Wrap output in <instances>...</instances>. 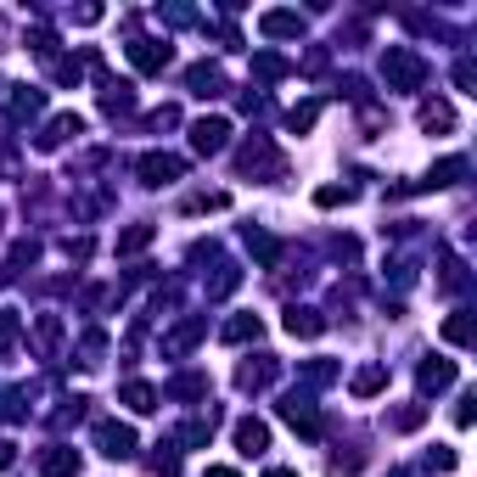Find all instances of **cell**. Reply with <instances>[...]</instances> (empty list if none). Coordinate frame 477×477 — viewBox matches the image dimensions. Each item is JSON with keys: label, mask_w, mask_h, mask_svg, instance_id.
<instances>
[{"label": "cell", "mask_w": 477, "mask_h": 477, "mask_svg": "<svg viewBox=\"0 0 477 477\" xmlns=\"http://www.w3.org/2000/svg\"><path fill=\"white\" fill-rule=\"evenodd\" d=\"M315 118H320V107H315V101H303V107H293V113H286V124H293V130H309Z\"/></svg>", "instance_id": "obj_32"}, {"label": "cell", "mask_w": 477, "mask_h": 477, "mask_svg": "<svg viewBox=\"0 0 477 477\" xmlns=\"http://www.w3.org/2000/svg\"><path fill=\"white\" fill-rule=\"evenodd\" d=\"M209 477H242V472H231V466H209Z\"/></svg>", "instance_id": "obj_35"}, {"label": "cell", "mask_w": 477, "mask_h": 477, "mask_svg": "<svg viewBox=\"0 0 477 477\" xmlns=\"http://www.w3.org/2000/svg\"><path fill=\"white\" fill-rule=\"evenodd\" d=\"M152 236H158L152 225H130V231L118 236V253H141V247H152Z\"/></svg>", "instance_id": "obj_25"}, {"label": "cell", "mask_w": 477, "mask_h": 477, "mask_svg": "<svg viewBox=\"0 0 477 477\" xmlns=\"http://www.w3.org/2000/svg\"><path fill=\"white\" fill-rule=\"evenodd\" d=\"M202 331H209V320H185L180 331H169V343H163V348H169V354H185V348H192Z\"/></svg>", "instance_id": "obj_18"}, {"label": "cell", "mask_w": 477, "mask_h": 477, "mask_svg": "<svg viewBox=\"0 0 477 477\" xmlns=\"http://www.w3.org/2000/svg\"><path fill=\"white\" fill-rule=\"evenodd\" d=\"M455 461H461V455L449 444H432V455H427V466H439V472H455Z\"/></svg>", "instance_id": "obj_31"}, {"label": "cell", "mask_w": 477, "mask_h": 477, "mask_svg": "<svg viewBox=\"0 0 477 477\" xmlns=\"http://www.w3.org/2000/svg\"><path fill=\"white\" fill-rule=\"evenodd\" d=\"M180 175H185V158H175V152H147L141 158V180L147 185H169Z\"/></svg>", "instance_id": "obj_2"}, {"label": "cell", "mask_w": 477, "mask_h": 477, "mask_svg": "<svg viewBox=\"0 0 477 477\" xmlns=\"http://www.w3.org/2000/svg\"><path fill=\"white\" fill-rule=\"evenodd\" d=\"M236 382H242V388H253V393H259V388H269V382H276V360L242 365V371H236Z\"/></svg>", "instance_id": "obj_17"}, {"label": "cell", "mask_w": 477, "mask_h": 477, "mask_svg": "<svg viewBox=\"0 0 477 477\" xmlns=\"http://www.w3.org/2000/svg\"><path fill=\"white\" fill-rule=\"evenodd\" d=\"M264 337V320L259 315H236V320H225V343H259Z\"/></svg>", "instance_id": "obj_14"}, {"label": "cell", "mask_w": 477, "mask_h": 477, "mask_svg": "<svg viewBox=\"0 0 477 477\" xmlns=\"http://www.w3.org/2000/svg\"><path fill=\"white\" fill-rule=\"evenodd\" d=\"M0 466H12V444L6 439H0Z\"/></svg>", "instance_id": "obj_36"}, {"label": "cell", "mask_w": 477, "mask_h": 477, "mask_svg": "<svg viewBox=\"0 0 477 477\" xmlns=\"http://www.w3.org/2000/svg\"><path fill=\"white\" fill-rule=\"evenodd\" d=\"M422 130H455V107H449V101H427V107H422Z\"/></svg>", "instance_id": "obj_20"}, {"label": "cell", "mask_w": 477, "mask_h": 477, "mask_svg": "<svg viewBox=\"0 0 477 477\" xmlns=\"http://www.w3.org/2000/svg\"><path fill=\"white\" fill-rule=\"evenodd\" d=\"M12 343H17V315L0 309V354H12Z\"/></svg>", "instance_id": "obj_29"}, {"label": "cell", "mask_w": 477, "mask_h": 477, "mask_svg": "<svg viewBox=\"0 0 477 477\" xmlns=\"http://www.w3.org/2000/svg\"><path fill=\"white\" fill-rule=\"evenodd\" d=\"M348 197H354L348 185H320V192H315V202H320V209H337V202H348Z\"/></svg>", "instance_id": "obj_30"}, {"label": "cell", "mask_w": 477, "mask_h": 477, "mask_svg": "<svg viewBox=\"0 0 477 477\" xmlns=\"http://www.w3.org/2000/svg\"><path fill=\"white\" fill-rule=\"evenodd\" d=\"M79 130H85V118H79V113H62V118H51V130L39 135V147L51 152V147H62V141H73Z\"/></svg>", "instance_id": "obj_12"}, {"label": "cell", "mask_w": 477, "mask_h": 477, "mask_svg": "<svg viewBox=\"0 0 477 477\" xmlns=\"http://www.w3.org/2000/svg\"><path fill=\"white\" fill-rule=\"evenodd\" d=\"M56 337H62V320H56V315H39V320H34V343H39V354H51Z\"/></svg>", "instance_id": "obj_22"}, {"label": "cell", "mask_w": 477, "mask_h": 477, "mask_svg": "<svg viewBox=\"0 0 477 477\" xmlns=\"http://www.w3.org/2000/svg\"><path fill=\"white\" fill-rule=\"evenodd\" d=\"M209 439H214V416H209V422H185V427H180V444H185V449H202Z\"/></svg>", "instance_id": "obj_26"}, {"label": "cell", "mask_w": 477, "mask_h": 477, "mask_svg": "<svg viewBox=\"0 0 477 477\" xmlns=\"http://www.w3.org/2000/svg\"><path fill=\"white\" fill-rule=\"evenodd\" d=\"M39 472H46V477H73V472H79V449L51 444L46 455H39Z\"/></svg>", "instance_id": "obj_6"}, {"label": "cell", "mask_w": 477, "mask_h": 477, "mask_svg": "<svg viewBox=\"0 0 477 477\" xmlns=\"http://www.w3.org/2000/svg\"><path fill=\"white\" fill-rule=\"evenodd\" d=\"M185 85H192V96H219L225 90V73L214 68V62H197V68L185 73Z\"/></svg>", "instance_id": "obj_10"}, {"label": "cell", "mask_w": 477, "mask_h": 477, "mask_svg": "<svg viewBox=\"0 0 477 477\" xmlns=\"http://www.w3.org/2000/svg\"><path fill=\"white\" fill-rule=\"evenodd\" d=\"M96 444H101L107 461H130V455H135V432L118 427V422H101V427H96Z\"/></svg>", "instance_id": "obj_4"}, {"label": "cell", "mask_w": 477, "mask_h": 477, "mask_svg": "<svg viewBox=\"0 0 477 477\" xmlns=\"http://www.w3.org/2000/svg\"><path fill=\"white\" fill-rule=\"evenodd\" d=\"M39 107H46V90H34V85H12V101H6V113H12V118H34Z\"/></svg>", "instance_id": "obj_11"}, {"label": "cell", "mask_w": 477, "mask_h": 477, "mask_svg": "<svg viewBox=\"0 0 477 477\" xmlns=\"http://www.w3.org/2000/svg\"><path fill=\"white\" fill-rule=\"evenodd\" d=\"M461 175H466V158H444V163H439V169H432L422 185H455Z\"/></svg>", "instance_id": "obj_23"}, {"label": "cell", "mask_w": 477, "mask_h": 477, "mask_svg": "<svg viewBox=\"0 0 477 477\" xmlns=\"http://www.w3.org/2000/svg\"><path fill=\"white\" fill-rule=\"evenodd\" d=\"M422 422H427V405H405V410H393V416H388L393 432H416Z\"/></svg>", "instance_id": "obj_21"}, {"label": "cell", "mask_w": 477, "mask_h": 477, "mask_svg": "<svg viewBox=\"0 0 477 477\" xmlns=\"http://www.w3.org/2000/svg\"><path fill=\"white\" fill-rule=\"evenodd\" d=\"M269 477H298V472H293V466H276V472H269Z\"/></svg>", "instance_id": "obj_37"}, {"label": "cell", "mask_w": 477, "mask_h": 477, "mask_svg": "<svg viewBox=\"0 0 477 477\" xmlns=\"http://www.w3.org/2000/svg\"><path fill=\"white\" fill-rule=\"evenodd\" d=\"M34 259H39V247L34 242H17L6 253V276H23V264H34Z\"/></svg>", "instance_id": "obj_28"}, {"label": "cell", "mask_w": 477, "mask_h": 477, "mask_svg": "<svg viewBox=\"0 0 477 477\" xmlns=\"http://www.w3.org/2000/svg\"><path fill=\"white\" fill-rule=\"evenodd\" d=\"M444 337H449L455 348H472V315H466V309H461V315H449V320H444Z\"/></svg>", "instance_id": "obj_24"}, {"label": "cell", "mask_w": 477, "mask_h": 477, "mask_svg": "<svg viewBox=\"0 0 477 477\" xmlns=\"http://www.w3.org/2000/svg\"><path fill=\"white\" fill-rule=\"evenodd\" d=\"M455 85H461V90H472L477 85V68H472V62L461 56V62H455Z\"/></svg>", "instance_id": "obj_34"}, {"label": "cell", "mask_w": 477, "mask_h": 477, "mask_svg": "<svg viewBox=\"0 0 477 477\" xmlns=\"http://www.w3.org/2000/svg\"><path fill=\"white\" fill-rule=\"evenodd\" d=\"M281 416H286V422H293V427L303 432V439H315V432H320V422H315V410H309V399H303V393H286V405H281Z\"/></svg>", "instance_id": "obj_7"}, {"label": "cell", "mask_w": 477, "mask_h": 477, "mask_svg": "<svg viewBox=\"0 0 477 477\" xmlns=\"http://www.w3.org/2000/svg\"><path fill=\"white\" fill-rule=\"evenodd\" d=\"M416 382H422L427 393H444V388L455 382V360H427V365L416 371Z\"/></svg>", "instance_id": "obj_13"}, {"label": "cell", "mask_w": 477, "mask_h": 477, "mask_svg": "<svg viewBox=\"0 0 477 477\" xmlns=\"http://www.w3.org/2000/svg\"><path fill=\"white\" fill-rule=\"evenodd\" d=\"M147 124H152V130H175V124H180V107H158Z\"/></svg>", "instance_id": "obj_33"}, {"label": "cell", "mask_w": 477, "mask_h": 477, "mask_svg": "<svg viewBox=\"0 0 477 477\" xmlns=\"http://www.w3.org/2000/svg\"><path fill=\"white\" fill-rule=\"evenodd\" d=\"M236 449H242V455H264V449H269V427L253 422V416H242V422H236Z\"/></svg>", "instance_id": "obj_8"}, {"label": "cell", "mask_w": 477, "mask_h": 477, "mask_svg": "<svg viewBox=\"0 0 477 477\" xmlns=\"http://www.w3.org/2000/svg\"><path fill=\"white\" fill-rule=\"evenodd\" d=\"M320 315L315 309H286V331H293V337H320Z\"/></svg>", "instance_id": "obj_15"}, {"label": "cell", "mask_w": 477, "mask_h": 477, "mask_svg": "<svg viewBox=\"0 0 477 477\" xmlns=\"http://www.w3.org/2000/svg\"><path fill=\"white\" fill-rule=\"evenodd\" d=\"M130 62H135L141 73H163V68H169V39H135Z\"/></svg>", "instance_id": "obj_5"}, {"label": "cell", "mask_w": 477, "mask_h": 477, "mask_svg": "<svg viewBox=\"0 0 477 477\" xmlns=\"http://www.w3.org/2000/svg\"><path fill=\"white\" fill-rule=\"evenodd\" d=\"M382 79H388V90H416L422 79H427V62L410 51V46H388V56H382Z\"/></svg>", "instance_id": "obj_1"}, {"label": "cell", "mask_w": 477, "mask_h": 477, "mask_svg": "<svg viewBox=\"0 0 477 477\" xmlns=\"http://www.w3.org/2000/svg\"><path fill=\"white\" fill-rule=\"evenodd\" d=\"M225 141H231V124H225V118H202V124H192V152L214 158V152H225Z\"/></svg>", "instance_id": "obj_3"}, {"label": "cell", "mask_w": 477, "mask_h": 477, "mask_svg": "<svg viewBox=\"0 0 477 477\" xmlns=\"http://www.w3.org/2000/svg\"><path fill=\"white\" fill-rule=\"evenodd\" d=\"M388 382V371L382 365H365V371H354V393H360V399H371V393H377Z\"/></svg>", "instance_id": "obj_27"}, {"label": "cell", "mask_w": 477, "mask_h": 477, "mask_svg": "<svg viewBox=\"0 0 477 477\" xmlns=\"http://www.w3.org/2000/svg\"><path fill=\"white\" fill-rule=\"evenodd\" d=\"M259 29H264L269 39H298V34H303V17H298V12H264Z\"/></svg>", "instance_id": "obj_9"}, {"label": "cell", "mask_w": 477, "mask_h": 477, "mask_svg": "<svg viewBox=\"0 0 477 477\" xmlns=\"http://www.w3.org/2000/svg\"><path fill=\"white\" fill-rule=\"evenodd\" d=\"M124 405H130L135 416H147V410H158V388L152 382H130L124 388Z\"/></svg>", "instance_id": "obj_16"}, {"label": "cell", "mask_w": 477, "mask_h": 477, "mask_svg": "<svg viewBox=\"0 0 477 477\" xmlns=\"http://www.w3.org/2000/svg\"><path fill=\"white\" fill-rule=\"evenodd\" d=\"M253 73L269 85V79H286V73H293V62H286V56H276V51H264V56H253Z\"/></svg>", "instance_id": "obj_19"}]
</instances>
